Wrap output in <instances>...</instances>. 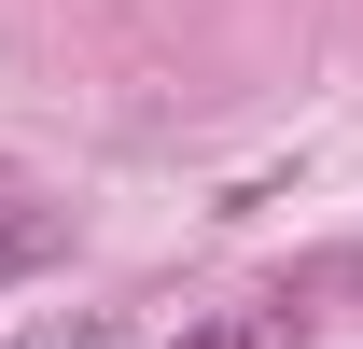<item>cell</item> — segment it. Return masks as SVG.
Wrapping results in <instances>:
<instances>
[{
  "mask_svg": "<svg viewBox=\"0 0 363 349\" xmlns=\"http://www.w3.org/2000/svg\"><path fill=\"white\" fill-rule=\"evenodd\" d=\"M56 252H70V196H43L28 168H0V294H14V279H43Z\"/></svg>",
  "mask_w": 363,
  "mask_h": 349,
  "instance_id": "obj_1",
  "label": "cell"
},
{
  "mask_svg": "<svg viewBox=\"0 0 363 349\" xmlns=\"http://www.w3.org/2000/svg\"><path fill=\"white\" fill-rule=\"evenodd\" d=\"M0 349H126V321L112 307H56V321H28V336H0Z\"/></svg>",
  "mask_w": 363,
  "mask_h": 349,
  "instance_id": "obj_2",
  "label": "cell"
},
{
  "mask_svg": "<svg viewBox=\"0 0 363 349\" xmlns=\"http://www.w3.org/2000/svg\"><path fill=\"white\" fill-rule=\"evenodd\" d=\"M182 349H279V321H266V307H224V321H196Z\"/></svg>",
  "mask_w": 363,
  "mask_h": 349,
  "instance_id": "obj_3",
  "label": "cell"
}]
</instances>
